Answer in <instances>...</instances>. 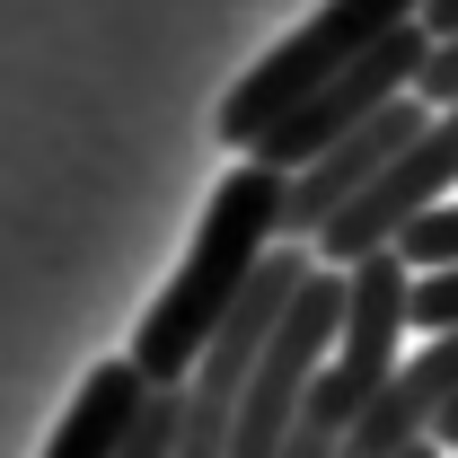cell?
<instances>
[{"mask_svg": "<svg viewBox=\"0 0 458 458\" xmlns=\"http://www.w3.org/2000/svg\"><path fill=\"white\" fill-rule=\"evenodd\" d=\"M283 168L274 159H238V168L212 185V212L194 229V247H185V265H176V283L150 300V318L132 327V370L150 379V388H176L185 370H194V352L203 335L221 327V309L238 300V283L256 274V256L283 238Z\"/></svg>", "mask_w": 458, "mask_h": 458, "instance_id": "6da1fadb", "label": "cell"}, {"mask_svg": "<svg viewBox=\"0 0 458 458\" xmlns=\"http://www.w3.org/2000/svg\"><path fill=\"white\" fill-rule=\"evenodd\" d=\"M414 9H423V0H327L300 36H283V45H274V54H265V62H256V71L221 98V123H212V132H221L229 150H247V141H256L283 106H300L318 80H335L361 45H379L388 27L414 18Z\"/></svg>", "mask_w": 458, "mask_h": 458, "instance_id": "7a4b0ae2", "label": "cell"}, {"mask_svg": "<svg viewBox=\"0 0 458 458\" xmlns=\"http://www.w3.org/2000/svg\"><path fill=\"white\" fill-rule=\"evenodd\" d=\"M450 185H458V98L432 106L397 150L370 168V185L344 194L335 212H327V229L309 238V256H318V265H352V256H370V247H397V229L414 221V212H432Z\"/></svg>", "mask_w": 458, "mask_h": 458, "instance_id": "3957f363", "label": "cell"}, {"mask_svg": "<svg viewBox=\"0 0 458 458\" xmlns=\"http://www.w3.org/2000/svg\"><path fill=\"white\" fill-rule=\"evenodd\" d=\"M423 18H405V27H388L379 45H361V54L344 62L335 80H318L300 106H283L256 141H247V159H274V168H300L309 150H327L335 132H352L370 106H388V98H405L414 89V71H423Z\"/></svg>", "mask_w": 458, "mask_h": 458, "instance_id": "277c9868", "label": "cell"}, {"mask_svg": "<svg viewBox=\"0 0 458 458\" xmlns=\"http://www.w3.org/2000/svg\"><path fill=\"white\" fill-rule=\"evenodd\" d=\"M458 397V327H441L432 344H414L397 352V370L370 388V405L344 423L335 458H397L405 441H423L432 432V414Z\"/></svg>", "mask_w": 458, "mask_h": 458, "instance_id": "5b68a950", "label": "cell"}, {"mask_svg": "<svg viewBox=\"0 0 458 458\" xmlns=\"http://www.w3.org/2000/svg\"><path fill=\"white\" fill-rule=\"evenodd\" d=\"M141 370L132 361H98L89 379H80V397L62 405V423H54V450L45 458H114L123 450V423H132V405H141Z\"/></svg>", "mask_w": 458, "mask_h": 458, "instance_id": "8992f818", "label": "cell"}, {"mask_svg": "<svg viewBox=\"0 0 458 458\" xmlns=\"http://www.w3.org/2000/svg\"><path fill=\"white\" fill-rule=\"evenodd\" d=\"M405 327H414V335L458 327V265H423V274H405Z\"/></svg>", "mask_w": 458, "mask_h": 458, "instance_id": "52a82bcc", "label": "cell"}, {"mask_svg": "<svg viewBox=\"0 0 458 458\" xmlns=\"http://www.w3.org/2000/svg\"><path fill=\"white\" fill-rule=\"evenodd\" d=\"M397 256L423 274V265H458V203H432V212H414L397 229Z\"/></svg>", "mask_w": 458, "mask_h": 458, "instance_id": "ba28073f", "label": "cell"}, {"mask_svg": "<svg viewBox=\"0 0 458 458\" xmlns=\"http://www.w3.org/2000/svg\"><path fill=\"white\" fill-rule=\"evenodd\" d=\"M168 432H176V388H141V405H132L114 458H168Z\"/></svg>", "mask_w": 458, "mask_h": 458, "instance_id": "9c48e42d", "label": "cell"}, {"mask_svg": "<svg viewBox=\"0 0 458 458\" xmlns=\"http://www.w3.org/2000/svg\"><path fill=\"white\" fill-rule=\"evenodd\" d=\"M414 98H423V106H450V98H458V27L423 45V71H414Z\"/></svg>", "mask_w": 458, "mask_h": 458, "instance_id": "30bf717a", "label": "cell"}]
</instances>
